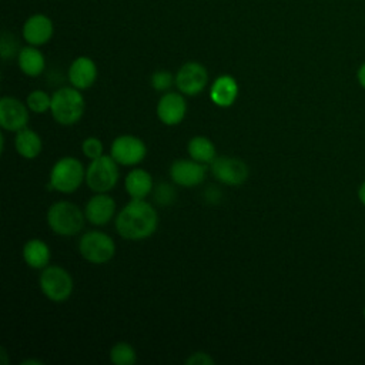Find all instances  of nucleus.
Wrapping results in <instances>:
<instances>
[{
  "instance_id": "6e6552de",
  "label": "nucleus",
  "mask_w": 365,
  "mask_h": 365,
  "mask_svg": "<svg viewBox=\"0 0 365 365\" xmlns=\"http://www.w3.org/2000/svg\"><path fill=\"white\" fill-rule=\"evenodd\" d=\"M210 165L211 173L217 178V181L231 187L244 184L250 175L248 165L237 157L220 155L215 157Z\"/></svg>"
},
{
  "instance_id": "72a5a7b5",
  "label": "nucleus",
  "mask_w": 365,
  "mask_h": 365,
  "mask_svg": "<svg viewBox=\"0 0 365 365\" xmlns=\"http://www.w3.org/2000/svg\"><path fill=\"white\" fill-rule=\"evenodd\" d=\"M364 317H365V308H364Z\"/></svg>"
},
{
  "instance_id": "412c9836",
  "label": "nucleus",
  "mask_w": 365,
  "mask_h": 365,
  "mask_svg": "<svg viewBox=\"0 0 365 365\" xmlns=\"http://www.w3.org/2000/svg\"><path fill=\"white\" fill-rule=\"evenodd\" d=\"M14 147L21 157L31 160V158H36L41 153L43 143H41L40 135L36 131H33L30 128H23V130L17 131V135L14 140Z\"/></svg>"
},
{
  "instance_id": "7c9ffc66",
  "label": "nucleus",
  "mask_w": 365,
  "mask_h": 365,
  "mask_svg": "<svg viewBox=\"0 0 365 365\" xmlns=\"http://www.w3.org/2000/svg\"><path fill=\"white\" fill-rule=\"evenodd\" d=\"M356 78H358V83L365 88V63H364V64H361V67L358 68Z\"/></svg>"
},
{
  "instance_id": "a211bd4d",
  "label": "nucleus",
  "mask_w": 365,
  "mask_h": 365,
  "mask_svg": "<svg viewBox=\"0 0 365 365\" xmlns=\"http://www.w3.org/2000/svg\"><path fill=\"white\" fill-rule=\"evenodd\" d=\"M17 63L20 70L29 77L40 76L46 68V58L36 46H27L19 50Z\"/></svg>"
},
{
  "instance_id": "9d476101",
  "label": "nucleus",
  "mask_w": 365,
  "mask_h": 365,
  "mask_svg": "<svg viewBox=\"0 0 365 365\" xmlns=\"http://www.w3.org/2000/svg\"><path fill=\"white\" fill-rule=\"evenodd\" d=\"M208 83L207 68L197 61H188L182 64L175 74V86L184 96L200 94Z\"/></svg>"
},
{
  "instance_id": "423d86ee",
  "label": "nucleus",
  "mask_w": 365,
  "mask_h": 365,
  "mask_svg": "<svg viewBox=\"0 0 365 365\" xmlns=\"http://www.w3.org/2000/svg\"><path fill=\"white\" fill-rule=\"evenodd\" d=\"M40 289L53 302H63L73 292V278L67 269L57 265H47L40 274Z\"/></svg>"
},
{
  "instance_id": "c756f323",
  "label": "nucleus",
  "mask_w": 365,
  "mask_h": 365,
  "mask_svg": "<svg viewBox=\"0 0 365 365\" xmlns=\"http://www.w3.org/2000/svg\"><path fill=\"white\" fill-rule=\"evenodd\" d=\"M204 197H205V201H208L210 204H218L221 200V191L215 187H208L204 191Z\"/></svg>"
},
{
  "instance_id": "c85d7f7f",
  "label": "nucleus",
  "mask_w": 365,
  "mask_h": 365,
  "mask_svg": "<svg viewBox=\"0 0 365 365\" xmlns=\"http://www.w3.org/2000/svg\"><path fill=\"white\" fill-rule=\"evenodd\" d=\"M187 365H212L214 359L207 352H194L185 361Z\"/></svg>"
},
{
  "instance_id": "4468645a",
  "label": "nucleus",
  "mask_w": 365,
  "mask_h": 365,
  "mask_svg": "<svg viewBox=\"0 0 365 365\" xmlns=\"http://www.w3.org/2000/svg\"><path fill=\"white\" fill-rule=\"evenodd\" d=\"M23 38L30 46H43L48 43L54 33V26L50 17L41 13L31 14L23 24Z\"/></svg>"
},
{
  "instance_id": "cd10ccee",
  "label": "nucleus",
  "mask_w": 365,
  "mask_h": 365,
  "mask_svg": "<svg viewBox=\"0 0 365 365\" xmlns=\"http://www.w3.org/2000/svg\"><path fill=\"white\" fill-rule=\"evenodd\" d=\"M0 50H1L3 60H7V58H10V57H13L16 54V51H17V41H16L13 34H7V33L3 34Z\"/></svg>"
},
{
  "instance_id": "f3484780",
  "label": "nucleus",
  "mask_w": 365,
  "mask_h": 365,
  "mask_svg": "<svg viewBox=\"0 0 365 365\" xmlns=\"http://www.w3.org/2000/svg\"><path fill=\"white\" fill-rule=\"evenodd\" d=\"M238 96V83L232 76L217 77L210 88V98L218 107H230Z\"/></svg>"
},
{
  "instance_id": "2f4dec72",
  "label": "nucleus",
  "mask_w": 365,
  "mask_h": 365,
  "mask_svg": "<svg viewBox=\"0 0 365 365\" xmlns=\"http://www.w3.org/2000/svg\"><path fill=\"white\" fill-rule=\"evenodd\" d=\"M358 198H359V201L365 205V181L359 185V188H358Z\"/></svg>"
},
{
  "instance_id": "f8f14e48",
  "label": "nucleus",
  "mask_w": 365,
  "mask_h": 365,
  "mask_svg": "<svg viewBox=\"0 0 365 365\" xmlns=\"http://www.w3.org/2000/svg\"><path fill=\"white\" fill-rule=\"evenodd\" d=\"M29 107L14 97L0 100V125L7 131H20L29 123Z\"/></svg>"
},
{
  "instance_id": "9b49d317",
  "label": "nucleus",
  "mask_w": 365,
  "mask_h": 365,
  "mask_svg": "<svg viewBox=\"0 0 365 365\" xmlns=\"http://www.w3.org/2000/svg\"><path fill=\"white\" fill-rule=\"evenodd\" d=\"M205 165L192 158L175 160L170 167V177L173 182L182 187H197L205 178Z\"/></svg>"
},
{
  "instance_id": "39448f33",
  "label": "nucleus",
  "mask_w": 365,
  "mask_h": 365,
  "mask_svg": "<svg viewBox=\"0 0 365 365\" xmlns=\"http://www.w3.org/2000/svg\"><path fill=\"white\" fill-rule=\"evenodd\" d=\"M118 163L111 155L91 160L86 170V182L94 192H108L118 181Z\"/></svg>"
},
{
  "instance_id": "f03ea898",
  "label": "nucleus",
  "mask_w": 365,
  "mask_h": 365,
  "mask_svg": "<svg viewBox=\"0 0 365 365\" xmlns=\"http://www.w3.org/2000/svg\"><path fill=\"white\" fill-rule=\"evenodd\" d=\"M50 111L61 125L76 124L84 113V97L76 87H61L51 96Z\"/></svg>"
},
{
  "instance_id": "20e7f679",
  "label": "nucleus",
  "mask_w": 365,
  "mask_h": 365,
  "mask_svg": "<svg viewBox=\"0 0 365 365\" xmlns=\"http://www.w3.org/2000/svg\"><path fill=\"white\" fill-rule=\"evenodd\" d=\"M83 180H86V170L80 160L76 157H63L50 171L48 187L58 192L68 194L76 191L81 185Z\"/></svg>"
},
{
  "instance_id": "b1692460",
  "label": "nucleus",
  "mask_w": 365,
  "mask_h": 365,
  "mask_svg": "<svg viewBox=\"0 0 365 365\" xmlns=\"http://www.w3.org/2000/svg\"><path fill=\"white\" fill-rule=\"evenodd\" d=\"M26 104H27L29 110H31L33 113L43 114L47 110H50L51 97L46 91H43V90H34V91H31L27 96Z\"/></svg>"
},
{
  "instance_id": "393cba45",
  "label": "nucleus",
  "mask_w": 365,
  "mask_h": 365,
  "mask_svg": "<svg viewBox=\"0 0 365 365\" xmlns=\"http://www.w3.org/2000/svg\"><path fill=\"white\" fill-rule=\"evenodd\" d=\"M153 195H154V201L158 205L167 207V205H171L175 201L177 191H175V188L170 182H161V184H158L155 187Z\"/></svg>"
},
{
  "instance_id": "6ab92c4d",
  "label": "nucleus",
  "mask_w": 365,
  "mask_h": 365,
  "mask_svg": "<svg viewBox=\"0 0 365 365\" xmlns=\"http://www.w3.org/2000/svg\"><path fill=\"white\" fill-rule=\"evenodd\" d=\"M124 187L131 198L144 200L153 190V177L143 168H134L127 174Z\"/></svg>"
},
{
  "instance_id": "a878e982",
  "label": "nucleus",
  "mask_w": 365,
  "mask_h": 365,
  "mask_svg": "<svg viewBox=\"0 0 365 365\" xmlns=\"http://www.w3.org/2000/svg\"><path fill=\"white\" fill-rule=\"evenodd\" d=\"M151 87L155 91H168L173 84H175V77L167 70H157L150 78Z\"/></svg>"
},
{
  "instance_id": "0eeeda50",
  "label": "nucleus",
  "mask_w": 365,
  "mask_h": 365,
  "mask_svg": "<svg viewBox=\"0 0 365 365\" xmlns=\"http://www.w3.org/2000/svg\"><path fill=\"white\" fill-rule=\"evenodd\" d=\"M78 251L91 264H106L115 254V242L108 234L94 230L81 235Z\"/></svg>"
},
{
  "instance_id": "473e14b6",
  "label": "nucleus",
  "mask_w": 365,
  "mask_h": 365,
  "mask_svg": "<svg viewBox=\"0 0 365 365\" xmlns=\"http://www.w3.org/2000/svg\"><path fill=\"white\" fill-rule=\"evenodd\" d=\"M21 364H41V362L36 361V359H29V361H23Z\"/></svg>"
},
{
  "instance_id": "5701e85b",
  "label": "nucleus",
  "mask_w": 365,
  "mask_h": 365,
  "mask_svg": "<svg viewBox=\"0 0 365 365\" xmlns=\"http://www.w3.org/2000/svg\"><path fill=\"white\" fill-rule=\"evenodd\" d=\"M110 361L114 365H133L137 361L135 349L127 342H117L110 349Z\"/></svg>"
},
{
  "instance_id": "ddd939ff",
  "label": "nucleus",
  "mask_w": 365,
  "mask_h": 365,
  "mask_svg": "<svg viewBox=\"0 0 365 365\" xmlns=\"http://www.w3.org/2000/svg\"><path fill=\"white\" fill-rule=\"evenodd\" d=\"M187 113V101L182 93L168 91L157 103V117L165 125L180 124Z\"/></svg>"
},
{
  "instance_id": "7ed1b4c3",
  "label": "nucleus",
  "mask_w": 365,
  "mask_h": 365,
  "mask_svg": "<svg viewBox=\"0 0 365 365\" xmlns=\"http://www.w3.org/2000/svg\"><path fill=\"white\" fill-rule=\"evenodd\" d=\"M86 215L70 201H57L47 211V222L53 232L63 237L78 234L84 227Z\"/></svg>"
},
{
  "instance_id": "dca6fc26",
  "label": "nucleus",
  "mask_w": 365,
  "mask_h": 365,
  "mask_svg": "<svg viewBox=\"0 0 365 365\" xmlns=\"http://www.w3.org/2000/svg\"><path fill=\"white\" fill-rule=\"evenodd\" d=\"M96 78L97 66L90 57L80 56L73 60L68 67V81L73 87L78 90H86L94 84Z\"/></svg>"
},
{
  "instance_id": "1a4fd4ad",
  "label": "nucleus",
  "mask_w": 365,
  "mask_h": 365,
  "mask_svg": "<svg viewBox=\"0 0 365 365\" xmlns=\"http://www.w3.org/2000/svg\"><path fill=\"white\" fill-rule=\"evenodd\" d=\"M147 154V147L144 141L131 134L118 135L110 148V155L121 165H137Z\"/></svg>"
},
{
  "instance_id": "bb28decb",
  "label": "nucleus",
  "mask_w": 365,
  "mask_h": 365,
  "mask_svg": "<svg viewBox=\"0 0 365 365\" xmlns=\"http://www.w3.org/2000/svg\"><path fill=\"white\" fill-rule=\"evenodd\" d=\"M81 150L87 158L94 160L103 155V143L97 137H87L81 144Z\"/></svg>"
},
{
  "instance_id": "2eb2a0df",
  "label": "nucleus",
  "mask_w": 365,
  "mask_h": 365,
  "mask_svg": "<svg viewBox=\"0 0 365 365\" xmlns=\"http://www.w3.org/2000/svg\"><path fill=\"white\" fill-rule=\"evenodd\" d=\"M115 201L106 192H97L93 195L84 208V215L93 225H104L114 217Z\"/></svg>"
},
{
  "instance_id": "4be33fe9",
  "label": "nucleus",
  "mask_w": 365,
  "mask_h": 365,
  "mask_svg": "<svg viewBox=\"0 0 365 365\" xmlns=\"http://www.w3.org/2000/svg\"><path fill=\"white\" fill-rule=\"evenodd\" d=\"M188 154L192 160L202 163V164H211L214 161L215 155V145L212 141L204 135H195L188 141L187 145Z\"/></svg>"
},
{
  "instance_id": "f257e3e1",
  "label": "nucleus",
  "mask_w": 365,
  "mask_h": 365,
  "mask_svg": "<svg viewBox=\"0 0 365 365\" xmlns=\"http://www.w3.org/2000/svg\"><path fill=\"white\" fill-rule=\"evenodd\" d=\"M158 225L155 208L144 200L133 198L115 217V230L120 237L141 241L151 237Z\"/></svg>"
},
{
  "instance_id": "aec40b11",
  "label": "nucleus",
  "mask_w": 365,
  "mask_h": 365,
  "mask_svg": "<svg viewBox=\"0 0 365 365\" xmlns=\"http://www.w3.org/2000/svg\"><path fill=\"white\" fill-rule=\"evenodd\" d=\"M23 258L30 268L43 269L50 261V248L38 238L29 240L23 247Z\"/></svg>"
}]
</instances>
